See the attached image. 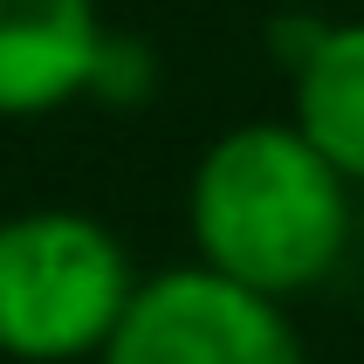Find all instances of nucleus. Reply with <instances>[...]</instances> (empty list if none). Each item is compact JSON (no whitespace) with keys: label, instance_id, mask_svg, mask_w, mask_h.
<instances>
[{"label":"nucleus","instance_id":"nucleus-1","mask_svg":"<svg viewBox=\"0 0 364 364\" xmlns=\"http://www.w3.org/2000/svg\"><path fill=\"white\" fill-rule=\"evenodd\" d=\"M193 262L255 289L268 303H303L323 289L358 234V186L289 117L227 124L186 179Z\"/></svg>","mask_w":364,"mask_h":364},{"label":"nucleus","instance_id":"nucleus-2","mask_svg":"<svg viewBox=\"0 0 364 364\" xmlns=\"http://www.w3.org/2000/svg\"><path fill=\"white\" fill-rule=\"evenodd\" d=\"M117 227L82 206H21L0 220V358L97 364L138 296Z\"/></svg>","mask_w":364,"mask_h":364},{"label":"nucleus","instance_id":"nucleus-3","mask_svg":"<svg viewBox=\"0 0 364 364\" xmlns=\"http://www.w3.org/2000/svg\"><path fill=\"white\" fill-rule=\"evenodd\" d=\"M97 364H309L289 303L186 262L144 275Z\"/></svg>","mask_w":364,"mask_h":364},{"label":"nucleus","instance_id":"nucleus-4","mask_svg":"<svg viewBox=\"0 0 364 364\" xmlns=\"http://www.w3.org/2000/svg\"><path fill=\"white\" fill-rule=\"evenodd\" d=\"M103 48L97 0H0V117H48L90 97Z\"/></svg>","mask_w":364,"mask_h":364},{"label":"nucleus","instance_id":"nucleus-5","mask_svg":"<svg viewBox=\"0 0 364 364\" xmlns=\"http://www.w3.org/2000/svg\"><path fill=\"white\" fill-rule=\"evenodd\" d=\"M289 124L364 193V21L303 35L289 55Z\"/></svg>","mask_w":364,"mask_h":364}]
</instances>
